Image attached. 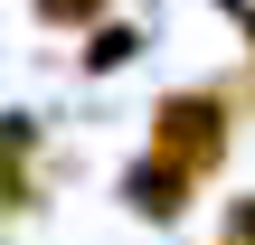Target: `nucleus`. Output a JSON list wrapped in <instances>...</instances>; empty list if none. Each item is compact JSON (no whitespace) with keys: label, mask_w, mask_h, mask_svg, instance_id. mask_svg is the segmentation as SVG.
Returning <instances> with one entry per match:
<instances>
[{"label":"nucleus","mask_w":255,"mask_h":245,"mask_svg":"<svg viewBox=\"0 0 255 245\" xmlns=\"http://www.w3.org/2000/svg\"><path fill=\"white\" fill-rule=\"evenodd\" d=\"M218 245H255V198H237V208H227V236Z\"/></svg>","instance_id":"obj_5"},{"label":"nucleus","mask_w":255,"mask_h":245,"mask_svg":"<svg viewBox=\"0 0 255 245\" xmlns=\"http://www.w3.org/2000/svg\"><path fill=\"white\" fill-rule=\"evenodd\" d=\"M123 198H132V217L170 227V217L199 198V170H189V161H170V151H142V161L123 170Z\"/></svg>","instance_id":"obj_2"},{"label":"nucleus","mask_w":255,"mask_h":245,"mask_svg":"<svg viewBox=\"0 0 255 245\" xmlns=\"http://www.w3.org/2000/svg\"><path fill=\"white\" fill-rule=\"evenodd\" d=\"M142 57V28H114V19H95V38H85V66L95 76H114V66H132Z\"/></svg>","instance_id":"obj_3"},{"label":"nucleus","mask_w":255,"mask_h":245,"mask_svg":"<svg viewBox=\"0 0 255 245\" xmlns=\"http://www.w3.org/2000/svg\"><path fill=\"white\" fill-rule=\"evenodd\" d=\"M104 9H114V0H38V19H47V28H95Z\"/></svg>","instance_id":"obj_4"},{"label":"nucleus","mask_w":255,"mask_h":245,"mask_svg":"<svg viewBox=\"0 0 255 245\" xmlns=\"http://www.w3.org/2000/svg\"><path fill=\"white\" fill-rule=\"evenodd\" d=\"M218 9H227V19L246 28V57H255V0H218Z\"/></svg>","instance_id":"obj_6"},{"label":"nucleus","mask_w":255,"mask_h":245,"mask_svg":"<svg viewBox=\"0 0 255 245\" xmlns=\"http://www.w3.org/2000/svg\"><path fill=\"white\" fill-rule=\"evenodd\" d=\"M151 151H170V161H189L199 179H218L227 151H237V104H227V85H180V94H161V104H151Z\"/></svg>","instance_id":"obj_1"}]
</instances>
